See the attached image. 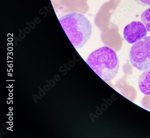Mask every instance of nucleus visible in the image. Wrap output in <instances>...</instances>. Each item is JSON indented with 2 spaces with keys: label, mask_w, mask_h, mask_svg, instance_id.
Segmentation results:
<instances>
[{
  "label": "nucleus",
  "mask_w": 150,
  "mask_h": 138,
  "mask_svg": "<svg viewBox=\"0 0 150 138\" xmlns=\"http://www.w3.org/2000/svg\"><path fill=\"white\" fill-rule=\"evenodd\" d=\"M90 67L105 82L113 79L118 74L120 63L118 56L112 49L104 46L94 51L87 58Z\"/></svg>",
  "instance_id": "1"
},
{
  "label": "nucleus",
  "mask_w": 150,
  "mask_h": 138,
  "mask_svg": "<svg viewBox=\"0 0 150 138\" xmlns=\"http://www.w3.org/2000/svg\"><path fill=\"white\" fill-rule=\"evenodd\" d=\"M59 21L75 49L82 48L91 37L92 25L82 14L70 13L59 18Z\"/></svg>",
  "instance_id": "2"
},
{
  "label": "nucleus",
  "mask_w": 150,
  "mask_h": 138,
  "mask_svg": "<svg viewBox=\"0 0 150 138\" xmlns=\"http://www.w3.org/2000/svg\"><path fill=\"white\" fill-rule=\"evenodd\" d=\"M130 61L139 70H150V36H146L133 44L130 50Z\"/></svg>",
  "instance_id": "3"
},
{
  "label": "nucleus",
  "mask_w": 150,
  "mask_h": 138,
  "mask_svg": "<svg viewBox=\"0 0 150 138\" xmlns=\"http://www.w3.org/2000/svg\"><path fill=\"white\" fill-rule=\"evenodd\" d=\"M123 35L126 41L134 44L146 36L147 30L142 22H132L124 28Z\"/></svg>",
  "instance_id": "4"
},
{
  "label": "nucleus",
  "mask_w": 150,
  "mask_h": 138,
  "mask_svg": "<svg viewBox=\"0 0 150 138\" xmlns=\"http://www.w3.org/2000/svg\"><path fill=\"white\" fill-rule=\"evenodd\" d=\"M139 87L142 93L150 95V70L141 75L139 79Z\"/></svg>",
  "instance_id": "5"
},
{
  "label": "nucleus",
  "mask_w": 150,
  "mask_h": 138,
  "mask_svg": "<svg viewBox=\"0 0 150 138\" xmlns=\"http://www.w3.org/2000/svg\"><path fill=\"white\" fill-rule=\"evenodd\" d=\"M141 20L147 31L150 32V8L145 10L142 13Z\"/></svg>",
  "instance_id": "6"
},
{
  "label": "nucleus",
  "mask_w": 150,
  "mask_h": 138,
  "mask_svg": "<svg viewBox=\"0 0 150 138\" xmlns=\"http://www.w3.org/2000/svg\"><path fill=\"white\" fill-rule=\"evenodd\" d=\"M135 1L142 6H150V0H134Z\"/></svg>",
  "instance_id": "7"
}]
</instances>
